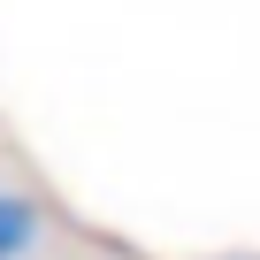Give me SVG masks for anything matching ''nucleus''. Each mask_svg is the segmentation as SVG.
<instances>
[{
  "label": "nucleus",
  "instance_id": "obj_1",
  "mask_svg": "<svg viewBox=\"0 0 260 260\" xmlns=\"http://www.w3.org/2000/svg\"><path fill=\"white\" fill-rule=\"evenodd\" d=\"M31 245H39V207L0 184V260H31Z\"/></svg>",
  "mask_w": 260,
  "mask_h": 260
}]
</instances>
